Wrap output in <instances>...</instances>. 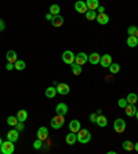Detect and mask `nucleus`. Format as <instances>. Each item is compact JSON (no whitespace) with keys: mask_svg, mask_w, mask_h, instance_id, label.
<instances>
[{"mask_svg":"<svg viewBox=\"0 0 138 154\" xmlns=\"http://www.w3.org/2000/svg\"><path fill=\"white\" fill-rule=\"evenodd\" d=\"M76 136H78V142H80L81 144H87L91 140V133L89 129H80Z\"/></svg>","mask_w":138,"mask_h":154,"instance_id":"f257e3e1","label":"nucleus"},{"mask_svg":"<svg viewBox=\"0 0 138 154\" xmlns=\"http://www.w3.org/2000/svg\"><path fill=\"white\" fill-rule=\"evenodd\" d=\"M0 150H1V154H13L15 150L14 147V142H10V140H6L1 143L0 146Z\"/></svg>","mask_w":138,"mask_h":154,"instance_id":"f03ea898","label":"nucleus"},{"mask_svg":"<svg viewBox=\"0 0 138 154\" xmlns=\"http://www.w3.org/2000/svg\"><path fill=\"white\" fill-rule=\"evenodd\" d=\"M64 124H65L64 115H58V114L51 119V122H50V125H51L53 129H61L62 126H64Z\"/></svg>","mask_w":138,"mask_h":154,"instance_id":"7ed1b4c3","label":"nucleus"},{"mask_svg":"<svg viewBox=\"0 0 138 154\" xmlns=\"http://www.w3.org/2000/svg\"><path fill=\"white\" fill-rule=\"evenodd\" d=\"M75 56H76V54H75L73 51L65 50L64 53H62V61H64L65 64L71 65V64H73V63H75Z\"/></svg>","mask_w":138,"mask_h":154,"instance_id":"20e7f679","label":"nucleus"},{"mask_svg":"<svg viewBox=\"0 0 138 154\" xmlns=\"http://www.w3.org/2000/svg\"><path fill=\"white\" fill-rule=\"evenodd\" d=\"M113 129L116 133H123L124 129H126V122H124V119L117 118L116 121L113 122Z\"/></svg>","mask_w":138,"mask_h":154,"instance_id":"39448f33","label":"nucleus"},{"mask_svg":"<svg viewBox=\"0 0 138 154\" xmlns=\"http://www.w3.org/2000/svg\"><path fill=\"white\" fill-rule=\"evenodd\" d=\"M75 10L78 11L79 14H86V13L89 11V8H87L86 2H83V0H78V2L75 3Z\"/></svg>","mask_w":138,"mask_h":154,"instance_id":"423d86ee","label":"nucleus"},{"mask_svg":"<svg viewBox=\"0 0 138 154\" xmlns=\"http://www.w3.org/2000/svg\"><path fill=\"white\" fill-rule=\"evenodd\" d=\"M57 93L58 94H61V96H66L68 93H69V90H71V88H69V85L68 83H64V82H61V83H58L57 86Z\"/></svg>","mask_w":138,"mask_h":154,"instance_id":"0eeeda50","label":"nucleus"},{"mask_svg":"<svg viewBox=\"0 0 138 154\" xmlns=\"http://www.w3.org/2000/svg\"><path fill=\"white\" fill-rule=\"evenodd\" d=\"M87 61H89V54L83 53V51H80L79 54H76V56H75V63H76V64H79V65H84Z\"/></svg>","mask_w":138,"mask_h":154,"instance_id":"6e6552de","label":"nucleus"},{"mask_svg":"<svg viewBox=\"0 0 138 154\" xmlns=\"http://www.w3.org/2000/svg\"><path fill=\"white\" fill-rule=\"evenodd\" d=\"M113 61H112V56L110 54H104L101 56V61H99V64L102 68H109V65L112 64Z\"/></svg>","mask_w":138,"mask_h":154,"instance_id":"1a4fd4ad","label":"nucleus"},{"mask_svg":"<svg viewBox=\"0 0 138 154\" xmlns=\"http://www.w3.org/2000/svg\"><path fill=\"white\" fill-rule=\"evenodd\" d=\"M36 137L40 140H47L48 139V129L46 126H40L37 129V132H36Z\"/></svg>","mask_w":138,"mask_h":154,"instance_id":"9d476101","label":"nucleus"},{"mask_svg":"<svg viewBox=\"0 0 138 154\" xmlns=\"http://www.w3.org/2000/svg\"><path fill=\"white\" fill-rule=\"evenodd\" d=\"M51 25L54 26V28H60V26H62L64 25V17H62V15H54L53 17V20H51Z\"/></svg>","mask_w":138,"mask_h":154,"instance_id":"9b49d317","label":"nucleus"},{"mask_svg":"<svg viewBox=\"0 0 138 154\" xmlns=\"http://www.w3.org/2000/svg\"><path fill=\"white\" fill-rule=\"evenodd\" d=\"M19 139V132H18L17 129H11V131H8L7 132V140H10V142H17V140Z\"/></svg>","mask_w":138,"mask_h":154,"instance_id":"f8f14e48","label":"nucleus"},{"mask_svg":"<svg viewBox=\"0 0 138 154\" xmlns=\"http://www.w3.org/2000/svg\"><path fill=\"white\" fill-rule=\"evenodd\" d=\"M55 112H57L58 115H66L68 114V106L65 103H58L57 107H55Z\"/></svg>","mask_w":138,"mask_h":154,"instance_id":"ddd939ff","label":"nucleus"},{"mask_svg":"<svg viewBox=\"0 0 138 154\" xmlns=\"http://www.w3.org/2000/svg\"><path fill=\"white\" fill-rule=\"evenodd\" d=\"M81 129L80 126V121H78V119H72L71 122H69V131L71 132H75V133H78L79 131Z\"/></svg>","mask_w":138,"mask_h":154,"instance_id":"4468645a","label":"nucleus"},{"mask_svg":"<svg viewBox=\"0 0 138 154\" xmlns=\"http://www.w3.org/2000/svg\"><path fill=\"white\" fill-rule=\"evenodd\" d=\"M95 20H97V22H98V24H101V25H106V24L109 22V15L105 14V13H101V14L97 15Z\"/></svg>","mask_w":138,"mask_h":154,"instance_id":"2eb2a0df","label":"nucleus"},{"mask_svg":"<svg viewBox=\"0 0 138 154\" xmlns=\"http://www.w3.org/2000/svg\"><path fill=\"white\" fill-rule=\"evenodd\" d=\"M89 61H90V64H92V65H97V64H99V61H101V54H98V53H91L89 56Z\"/></svg>","mask_w":138,"mask_h":154,"instance_id":"dca6fc26","label":"nucleus"},{"mask_svg":"<svg viewBox=\"0 0 138 154\" xmlns=\"http://www.w3.org/2000/svg\"><path fill=\"white\" fill-rule=\"evenodd\" d=\"M65 142H66L69 146H73V144L78 142V136H76V133H75V132L68 133L66 137H65Z\"/></svg>","mask_w":138,"mask_h":154,"instance_id":"f3484780","label":"nucleus"},{"mask_svg":"<svg viewBox=\"0 0 138 154\" xmlns=\"http://www.w3.org/2000/svg\"><path fill=\"white\" fill-rule=\"evenodd\" d=\"M124 111H126L127 117H134L135 112H137V107H135V104H127V107L124 108Z\"/></svg>","mask_w":138,"mask_h":154,"instance_id":"a211bd4d","label":"nucleus"},{"mask_svg":"<svg viewBox=\"0 0 138 154\" xmlns=\"http://www.w3.org/2000/svg\"><path fill=\"white\" fill-rule=\"evenodd\" d=\"M127 46L128 47H137L138 46V38L135 35L127 36Z\"/></svg>","mask_w":138,"mask_h":154,"instance_id":"6ab92c4d","label":"nucleus"},{"mask_svg":"<svg viewBox=\"0 0 138 154\" xmlns=\"http://www.w3.org/2000/svg\"><path fill=\"white\" fill-rule=\"evenodd\" d=\"M98 126H101V128H105L106 125H108V119H106L105 115L102 114H98V117H97V122H95Z\"/></svg>","mask_w":138,"mask_h":154,"instance_id":"aec40b11","label":"nucleus"},{"mask_svg":"<svg viewBox=\"0 0 138 154\" xmlns=\"http://www.w3.org/2000/svg\"><path fill=\"white\" fill-rule=\"evenodd\" d=\"M86 4L89 10H97L99 7V0H86Z\"/></svg>","mask_w":138,"mask_h":154,"instance_id":"412c9836","label":"nucleus"},{"mask_svg":"<svg viewBox=\"0 0 138 154\" xmlns=\"http://www.w3.org/2000/svg\"><path fill=\"white\" fill-rule=\"evenodd\" d=\"M46 96L48 97V99H54V97L57 96V88H54V86H50V88H47L46 89Z\"/></svg>","mask_w":138,"mask_h":154,"instance_id":"4be33fe9","label":"nucleus"},{"mask_svg":"<svg viewBox=\"0 0 138 154\" xmlns=\"http://www.w3.org/2000/svg\"><path fill=\"white\" fill-rule=\"evenodd\" d=\"M6 58H7L8 63H15V61L18 60L17 53H15L14 50H8V51H7V54H6Z\"/></svg>","mask_w":138,"mask_h":154,"instance_id":"5701e85b","label":"nucleus"},{"mask_svg":"<svg viewBox=\"0 0 138 154\" xmlns=\"http://www.w3.org/2000/svg\"><path fill=\"white\" fill-rule=\"evenodd\" d=\"M18 118V121L21 122H25L26 119H28V111H25V110H19V111L17 112V115H15Z\"/></svg>","mask_w":138,"mask_h":154,"instance_id":"b1692460","label":"nucleus"},{"mask_svg":"<svg viewBox=\"0 0 138 154\" xmlns=\"http://www.w3.org/2000/svg\"><path fill=\"white\" fill-rule=\"evenodd\" d=\"M122 146H123V150L124 151H133V150H134V143H133V142H130V140H124Z\"/></svg>","mask_w":138,"mask_h":154,"instance_id":"393cba45","label":"nucleus"},{"mask_svg":"<svg viewBox=\"0 0 138 154\" xmlns=\"http://www.w3.org/2000/svg\"><path fill=\"white\" fill-rule=\"evenodd\" d=\"M71 68H72V72H73V75H80L81 74V65L76 64V63H73V64H71Z\"/></svg>","mask_w":138,"mask_h":154,"instance_id":"a878e982","label":"nucleus"},{"mask_svg":"<svg viewBox=\"0 0 138 154\" xmlns=\"http://www.w3.org/2000/svg\"><path fill=\"white\" fill-rule=\"evenodd\" d=\"M25 67H26V64H25L24 60H17L14 63V68L17 71H22V69H25Z\"/></svg>","mask_w":138,"mask_h":154,"instance_id":"bb28decb","label":"nucleus"},{"mask_svg":"<svg viewBox=\"0 0 138 154\" xmlns=\"http://www.w3.org/2000/svg\"><path fill=\"white\" fill-rule=\"evenodd\" d=\"M126 99H127L128 104H137V101H138V96L135 93H128Z\"/></svg>","mask_w":138,"mask_h":154,"instance_id":"cd10ccee","label":"nucleus"},{"mask_svg":"<svg viewBox=\"0 0 138 154\" xmlns=\"http://www.w3.org/2000/svg\"><path fill=\"white\" fill-rule=\"evenodd\" d=\"M109 71L112 75H115V74H117V72L120 71V65L117 64V63H112V64L109 65Z\"/></svg>","mask_w":138,"mask_h":154,"instance_id":"c85d7f7f","label":"nucleus"},{"mask_svg":"<svg viewBox=\"0 0 138 154\" xmlns=\"http://www.w3.org/2000/svg\"><path fill=\"white\" fill-rule=\"evenodd\" d=\"M97 15H98V13H97L95 10H89L87 13H86V18H87L89 21H92V20H95Z\"/></svg>","mask_w":138,"mask_h":154,"instance_id":"c756f323","label":"nucleus"},{"mask_svg":"<svg viewBox=\"0 0 138 154\" xmlns=\"http://www.w3.org/2000/svg\"><path fill=\"white\" fill-rule=\"evenodd\" d=\"M50 13H51V14L53 15H58L60 14V11H61V7L60 6H58V4H51V6H50Z\"/></svg>","mask_w":138,"mask_h":154,"instance_id":"7c9ffc66","label":"nucleus"},{"mask_svg":"<svg viewBox=\"0 0 138 154\" xmlns=\"http://www.w3.org/2000/svg\"><path fill=\"white\" fill-rule=\"evenodd\" d=\"M17 122H18V118H17V117H14V115H10V117L7 118V124L10 126H15V124H17Z\"/></svg>","mask_w":138,"mask_h":154,"instance_id":"2f4dec72","label":"nucleus"},{"mask_svg":"<svg viewBox=\"0 0 138 154\" xmlns=\"http://www.w3.org/2000/svg\"><path fill=\"white\" fill-rule=\"evenodd\" d=\"M33 149H36V150H40V149H43V140H40V139H37V137H36L35 143H33Z\"/></svg>","mask_w":138,"mask_h":154,"instance_id":"473e14b6","label":"nucleus"},{"mask_svg":"<svg viewBox=\"0 0 138 154\" xmlns=\"http://www.w3.org/2000/svg\"><path fill=\"white\" fill-rule=\"evenodd\" d=\"M127 99H119V100H117V106H119V107L120 108H126L127 107Z\"/></svg>","mask_w":138,"mask_h":154,"instance_id":"72a5a7b5","label":"nucleus"},{"mask_svg":"<svg viewBox=\"0 0 138 154\" xmlns=\"http://www.w3.org/2000/svg\"><path fill=\"white\" fill-rule=\"evenodd\" d=\"M15 129H17L18 132H22V131H24L25 129V122H21V121H18L17 124H15V126H14Z\"/></svg>","mask_w":138,"mask_h":154,"instance_id":"f704fd0d","label":"nucleus"},{"mask_svg":"<svg viewBox=\"0 0 138 154\" xmlns=\"http://www.w3.org/2000/svg\"><path fill=\"white\" fill-rule=\"evenodd\" d=\"M137 26H134V25H131V26H128V29H127V33L128 35H135V31H137Z\"/></svg>","mask_w":138,"mask_h":154,"instance_id":"c9c22d12","label":"nucleus"},{"mask_svg":"<svg viewBox=\"0 0 138 154\" xmlns=\"http://www.w3.org/2000/svg\"><path fill=\"white\" fill-rule=\"evenodd\" d=\"M97 117H98V114H97V112H94V114H90V122L95 124V122H97Z\"/></svg>","mask_w":138,"mask_h":154,"instance_id":"e433bc0d","label":"nucleus"},{"mask_svg":"<svg viewBox=\"0 0 138 154\" xmlns=\"http://www.w3.org/2000/svg\"><path fill=\"white\" fill-rule=\"evenodd\" d=\"M4 29H6V24H4L3 20H0V32H3Z\"/></svg>","mask_w":138,"mask_h":154,"instance_id":"4c0bfd02","label":"nucleus"},{"mask_svg":"<svg viewBox=\"0 0 138 154\" xmlns=\"http://www.w3.org/2000/svg\"><path fill=\"white\" fill-rule=\"evenodd\" d=\"M6 68H7V71H11V69L14 68V63H7V65H6Z\"/></svg>","mask_w":138,"mask_h":154,"instance_id":"58836bf2","label":"nucleus"},{"mask_svg":"<svg viewBox=\"0 0 138 154\" xmlns=\"http://www.w3.org/2000/svg\"><path fill=\"white\" fill-rule=\"evenodd\" d=\"M53 17H54V15L51 14L50 11H48V13H47V14H46V20H47V21H51V20H53Z\"/></svg>","mask_w":138,"mask_h":154,"instance_id":"ea45409f","label":"nucleus"},{"mask_svg":"<svg viewBox=\"0 0 138 154\" xmlns=\"http://www.w3.org/2000/svg\"><path fill=\"white\" fill-rule=\"evenodd\" d=\"M97 10H98V14H101V13H105V7H104V6H99Z\"/></svg>","mask_w":138,"mask_h":154,"instance_id":"a19ab883","label":"nucleus"},{"mask_svg":"<svg viewBox=\"0 0 138 154\" xmlns=\"http://www.w3.org/2000/svg\"><path fill=\"white\" fill-rule=\"evenodd\" d=\"M134 150H135V151H138V142L134 144Z\"/></svg>","mask_w":138,"mask_h":154,"instance_id":"79ce46f5","label":"nucleus"},{"mask_svg":"<svg viewBox=\"0 0 138 154\" xmlns=\"http://www.w3.org/2000/svg\"><path fill=\"white\" fill-rule=\"evenodd\" d=\"M135 36H137V38H138V29H137V31H135Z\"/></svg>","mask_w":138,"mask_h":154,"instance_id":"37998d69","label":"nucleus"},{"mask_svg":"<svg viewBox=\"0 0 138 154\" xmlns=\"http://www.w3.org/2000/svg\"><path fill=\"white\" fill-rule=\"evenodd\" d=\"M135 117H137V119H138V110H137V112H135Z\"/></svg>","mask_w":138,"mask_h":154,"instance_id":"c03bdc74","label":"nucleus"},{"mask_svg":"<svg viewBox=\"0 0 138 154\" xmlns=\"http://www.w3.org/2000/svg\"><path fill=\"white\" fill-rule=\"evenodd\" d=\"M1 143H3V140H1V137H0V146H1Z\"/></svg>","mask_w":138,"mask_h":154,"instance_id":"a18cd8bd","label":"nucleus"}]
</instances>
